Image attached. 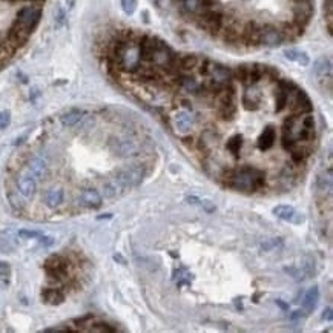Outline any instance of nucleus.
<instances>
[{
    "label": "nucleus",
    "mask_w": 333,
    "mask_h": 333,
    "mask_svg": "<svg viewBox=\"0 0 333 333\" xmlns=\"http://www.w3.org/2000/svg\"><path fill=\"white\" fill-rule=\"evenodd\" d=\"M266 184L267 178L263 169L253 168V166H241V168H233L232 177L226 187L243 194H255L264 190Z\"/></svg>",
    "instance_id": "obj_1"
},
{
    "label": "nucleus",
    "mask_w": 333,
    "mask_h": 333,
    "mask_svg": "<svg viewBox=\"0 0 333 333\" xmlns=\"http://www.w3.org/2000/svg\"><path fill=\"white\" fill-rule=\"evenodd\" d=\"M195 23H197L198 28L207 31V33H210L213 36H217L223 30L224 14H223V11L218 7H213L210 10H206V11L200 13L195 17Z\"/></svg>",
    "instance_id": "obj_2"
},
{
    "label": "nucleus",
    "mask_w": 333,
    "mask_h": 333,
    "mask_svg": "<svg viewBox=\"0 0 333 333\" xmlns=\"http://www.w3.org/2000/svg\"><path fill=\"white\" fill-rule=\"evenodd\" d=\"M146 177V169L143 164H132V166H126V168L117 171L115 174V180L120 183V186L125 190H131L137 186L141 184V181Z\"/></svg>",
    "instance_id": "obj_3"
},
{
    "label": "nucleus",
    "mask_w": 333,
    "mask_h": 333,
    "mask_svg": "<svg viewBox=\"0 0 333 333\" xmlns=\"http://www.w3.org/2000/svg\"><path fill=\"white\" fill-rule=\"evenodd\" d=\"M71 261L63 255H51L45 261V272L53 281H65L69 275Z\"/></svg>",
    "instance_id": "obj_4"
},
{
    "label": "nucleus",
    "mask_w": 333,
    "mask_h": 333,
    "mask_svg": "<svg viewBox=\"0 0 333 333\" xmlns=\"http://www.w3.org/2000/svg\"><path fill=\"white\" fill-rule=\"evenodd\" d=\"M40 17H42V8L39 5L23 7L19 10V13L16 16L14 25L20 27L22 30H25L31 34L36 30V27L39 25Z\"/></svg>",
    "instance_id": "obj_5"
},
{
    "label": "nucleus",
    "mask_w": 333,
    "mask_h": 333,
    "mask_svg": "<svg viewBox=\"0 0 333 333\" xmlns=\"http://www.w3.org/2000/svg\"><path fill=\"white\" fill-rule=\"evenodd\" d=\"M287 108L293 114H308L313 111V105L310 99L307 97V94L299 89L295 83L289 88V95H287Z\"/></svg>",
    "instance_id": "obj_6"
},
{
    "label": "nucleus",
    "mask_w": 333,
    "mask_h": 333,
    "mask_svg": "<svg viewBox=\"0 0 333 333\" xmlns=\"http://www.w3.org/2000/svg\"><path fill=\"white\" fill-rule=\"evenodd\" d=\"M109 149L122 158H131V157H138L141 154V146L132 138H118L112 137L109 140Z\"/></svg>",
    "instance_id": "obj_7"
},
{
    "label": "nucleus",
    "mask_w": 333,
    "mask_h": 333,
    "mask_svg": "<svg viewBox=\"0 0 333 333\" xmlns=\"http://www.w3.org/2000/svg\"><path fill=\"white\" fill-rule=\"evenodd\" d=\"M292 13L295 25L305 28L313 16V2L312 0H293Z\"/></svg>",
    "instance_id": "obj_8"
},
{
    "label": "nucleus",
    "mask_w": 333,
    "mask_h": 333,
    "mask_svg": "<svg viewBox=\"0 0 333 333\" xmlns=\"http://www.w3.org/2000/svg\"><path fill=\"white\" fill-rule=\"evenodd\" d=\"M16 186H17V192L25 198V200H33L36 197L37 192V183L34 175L28 171V168L25 171H22L17 178H16Z\"/></svg>",
    "instance_id": "obj_9"
},
{
    "label": "nucleus",
    "mask_w": 333,
    "mask_h": 333,
    "mask_svg": "<svg viewBox=\"0 0 333 333\" xmlns=\"http://www.w3.org/2000/svg\"><path fill=\"white\" fill-rule=\"evenodd\" d=\"M258 42H259V45L275 48L284 42V34L279 28H276L273 25H261L259 34H258Z\"/></svg>",
    "instance_id": "obj_10"
},
{
    "label": "nucleus",
    "mask_w": 333,
    "mask_h": 333,
    "mask_svg": "<svg viewBox=\"0 0 333 333\" xmlns=\"http://www.w3.org/2000/svg\"><path fill=\"white\" fill-rule=\"evenodd\" d=\"M172 120H174V126H175V129H177L178 132H181V134H189L190 129H194V126H195V123H197V115H195L194 111L183 109V108H181L180 111L175 112Z\"/></svg>",
    "instance_id": "obj_11"
},
{
    "label": "nucleus",
    "mask_w": 333,
    "mask_h": 333,
    "mask_svg": "<svg viewBox=\"0 0 333 333\" xmlns=\"http://www.w3.org/2000/svg\"><path fill=\"white\" fill-rule=\"evenodd\" d=\"M263 103V92L258 89L256 85H247L243 94V105L247 111H258Z\"/></svg>",
    "instance_id": "obj_12"
},
{
    "label": "nucleus",
    "mask_w": 333,
    "mask_h": 333,
    "mask_svg": "<svg viewBox=\"0 0 333 333\" xmlns=\"http://www.w3.org/2000/svg\"><path fill=\"white\" fill-rule=\"evenodd\" d=\"M273 215H276L278 218L284 220V221H289L292 224H302L305 221V217L302 215L301 212H298L295 207L292 206H287V204H279L276 207H273Z\"/></svg>",
    "instance_id": "obj_13"
},
{
    "label": "nucleus",
    "mask_w": 333,
    "mask_h": 333,
    "mask_svg": "<svg viewBox=\"0 0 333 333\" xmlns=\"http://www.w3.org/2000/svg\"><path fill=\"white\" fill-rule=\"evenodd\" d=\"M79 201L86 209H99L103 204V197H102V194L99 192L97 189L86 187V189H83L82 192H80Z\"/></svg>",
    "instance_id": "obj_14"
},
{
    "label": "nucleus",
    "mask_w": 333,
    "mask_h": 333,
    "mask_svg": "<svg viewBox=\"0 0 333 333\" xmlns=\"http://www.w3.org/2000/svg\"><path fill=\"white\" fill-rule=\"evenodd\" d=\"M174 85L178 86L180 91H183L186 94H190V95H195V97H197V94L201 88V83L192 74H180L175 79Z\"/></svg>",
    "instance_id": "obj_15"
},
{
    "label": "nucleus",
    "mask_w": 333,
    "mask_h": 333,
    "mask_svg": "<svg viewBox=\"0 0 333 333\" xmlns=\"http://www.w3.org/2000/svg\"><path fill=\"white\" fill-rule=\"evenodd\" d=\"M313 73L318 79V82L321 83V86L324 88L325 82L328 85H331V63L330 59L327 57H321L315 62L313 65Z\"/></svg>",
    "instance_id": "obj_16"
},
{
    "label": "nucleus",
    "mask_w": 333,
    "mask_h": 333,
    "mask_svg": "<svg viewBox=\"0 0 333 333\" xmlns=\"http://www.w3.org/2000/svg\"><path fill=\"white\" fill-rule=\"evenodd\" d=\"M27 168L34 175V178H39V180H45L48 177V174H50V166H48V161L40 155L31 157L27 163Z\"/></svg>",
    "instance_id": "obj_17"
},
{
    "label": "nucleus",
    "mask_w": 333,
    "mask_h": 333,
    "mask_svg": "<svg viewBox=\"0 0 333 333\" xmlns=\"http://www.w3.org/2000/svg\"><path fill=\"white\" fill-rule=\"evenodd\" d=\"M275 141H276V131L273 126H267L256 138V148L261 152H267L275 146Z\"/></svg>",
    "instance_id": "obj_18"
},
{
    "label": "nucleus",
    "mask_w": 333,
    "mask_h": 333,
    "mask_svg": "<svg viewBox=\"0 0 333 333\" xmlns=\"http://www.w3.org/2000/svg\"><path fill=\"white\" fill-rule=\"evenodd\" d=\"M200 57L194 54H183L177 57V66L181 74H192L200 65Z\"/></svg>",
    "instance_id": "obj_19"
},
{
    "label": "nucleus",
    "mask_w": 333,
    "mask_h": 333,
    "mask_svg": "<svg viewBox=\"0 0 333 333\" xmlns=\"http://www.w3.org/2000/svg\"><path fill=\"white\" fill-rule=\"evenodd\" d=\"M43 201L50 209H57L65 203V190L62 187H51L48 189L45 195H43Z\"/></svg>",
    "instance_id": "obj_20"
},
{
    "label": "nucleus",
    "mask_w": 333,
    "mask_h": 333,
    "mask_svg": "<svg viewBox=\"0 0 333 333\" xmlns=\"http://www.w3.org/2000/svg\"><path fill=\"white\" fill-rule=\"evenodd\" d=\"M28 39H30V33L25 31V30H22L20 27H17L13 23V27L8 31V43L13 46V50L23 46L28 42Z\"/></svg>",
    "instance_id": "obj_21"
},
{
    "label": "nucleus",
    "mask_w": 333,
    "mask_h": 333,
    "mask_svg": "<svg viewBox=\"0 0 333 333\" xmlns=\"http://www.w3.org/2000/svg\"><path fill=\"white\" fill-rule=\"evenodd\" d=\"M42 299L45 304L59 305L65 301V293L59 287H46L42 290Z\"/></svg>",
    "instance_id": "obj_22"
},
{
    "label": "nucleus",
    "mask_w": 333,
    "mask_h": 333,
    "mask_svg": "<svg viewBox=\"0 0 333 333\" xmlns=\"http://www.w3.org/2000/svg\"><path fill=\"white\" fill-rule=\"evenodd\" d=\"M217 106V115L220 120L223 122H232L233 117L236 115V102H227V103H221V105H215Z\"/></svg>",
    "instance_id": "obj_23"
},
{
    "label": "nucleus",
    "mask_w": 333,
    "mask_h": 333,
    "mask_svg": "<svg viewBox=\"0 0 333 333\" xmlns=\"http://www.w3.org/2000/svg\"><path fill=\"white\" fill-rule=\"evenodd\" d=\"M318 301H319V290H318V287L315 285V287L308 289L307 293H305V296H304L302 305H304L305 315H310V313L315 310L316 305H318Z\"/></svg>",
    "instance_id": "obj_24"
},
{
    "label": "nucleus",
    "mask_w": 333,
    "mask_h": 333,
    "mask_svg": "<svg viewBox=\"0 0 333 333\" xmlns=\"http://www.w3.org/2000/svg\"><path fill=\"white\" fill-rule=\"evenodd\" d=\"M83 118H85V112H83V111H80V109H73V111L63 114L62 118H60V122H62V125H63L65 128H73V126L79 125V123L83 120Z\"/></svg>",
    "instance_id": "obj_25"
},
{
    "label": "nucleus",
    "mask_w": 333,
    "mask_h": 333,
    "mask_svg": "<svg viewBox=\"0 0 333 333\" xmlns=\"http://www.w3.org/2000/svg\"><path fill=\"white\" fill-rule=\"evenodd\" d=\"M125 192H126V190L120 186V183H118L115 178H111L109 181L103 183V195L106 198H109V200H112V198H115L118 195H122Z\"/></svg>",
    "instance_id": "obj_26"
},
{
    "label": "nucleus",
    "mask_w": 333,
    "mask_h": 333,
    "mask_svg": "<svg viewBox=\"0 0 333 333\" xmlns=\"http://www.w3.org/2000/svg\"><path fill=\"white\" fill-rule=\"evenodd\" d=\"M244 146V141H243V137L240 134H233L227 138L226 141V149L229 151V154H232L235 158L240 157V152Z\"/></svg>",
    "instance_id": "obj_27"
},
{
    "label": "nucleus",
    "mask_w": 333,
    "mask_h": 333,
    "mask_svg": "<svg viewBox=\"0 0 333 333\" xmlns=\"http://www.w3.org/2000/svg\"><path fill=\"white\" fill-rule=\"evenodd\" d=\"M284 57L287 60H290V62H295V63L301 65V66H307L308 63H310V59H308V56L304 51H298V50H293V48L285 50Z\"/></svg>",
    "instance_id": "obj_28"
},
{
    "label": "nucleus",
    "mask_w": 333,
    "mask_h": 333,
    "mask_svg": "<svg viewBox=\"0 0 333 333\" xmlns=\"http://www.w3.org/2000/svg\"><path fill=\"white\" fill-rule=\"evenodd\" d=\"M200 138L206 143L207 146H213V145H217V143L220 141V138H221V134L220 132H217V129H213V128H209V129H204L201 134H200Z\"/></svg>",
    "instance_id": "obj_29"
},
{
    "label": "nucleus",
    "mask_w": 333,
    "mask_h": 333,
    "mask_svg": "<svg viewBox=\"0 0 333 333\" xmlns=\"http://www.w3.org/2000/svg\"><path fill=\"white\" fill-rule=\"evenodd\" d=\"M324 17L327 20V31L331 36L333 30V0H324Z\"/></svg>",
    "instance_id": "obj_30"
},
{
    "label": "nucleus",
    "mask_w": 333,
    "mask_h": 333,
    "mask_svg": "<svg viewBox=\"0 0 333 333\" xmlns=\"http://www.w3.org/2000/svg\"><path fill=\"white\" fill-rule=\"evenodd\" d=\"M174 278H175V281H177L178 287H181V285H184V284L189 285L190 281H192V276H190V273H189L186 269H183V267L174 272Z\"/></svg>",
    "instance_id": "obj_31"
},
{
    "label": "nucleus",
    "mask_w": 333,
    "mask_h": 333,
    "mask_svg": "<svg viewBox=\"0 0 333 333\" xmlns=\"http://www.w3.org/2000/svg\"><path fill=\"white\" fill-rule=\"evenodd\" d=\"M23 198L19 192H8V201H10V204H11V207L13 209H16V210H22L23 209Z\"/></svg>",
    "instance_id": "obj_32"
},
{
    "label": "nucleus",
    "mask_w": 333,
    "mask_h": 333,
    "mask_svg": "<svg viewBox=\"0 0 333 333\" xmlns=\"http://www.w3.org/2000/svg\"><path fill=\"white\" fill-rule=\"evenodd\" d=\"M279 140H281V141H279V143H281V148H282L285 152H290V151H293V149H295V148L299 145V143H296V141H295V140H292L290 137H287V135H282V134H281V138H279Z\"/></svg>",
    "instance_id": "obj_33"
},
{
    "label": "nucleus",
    "mask_w": 333,
    "mask_h": 333,
    "mask_svg": "<svg viewBox=\"0 0 333 333\" xmlns=\"http://www.w3.org/2000/svg\"><path fill=\"white\" fill-rule=\"evenodd\" d=\"M89 330H91V331H106V333H114V331H115L114 327H111L109 324H105V322L91 324Z\"/></svg>",
    "instance_id": "obj_34"
},
{
    "label": "nucleus",
    "mask_w": 333,
    "mask_h": 333,
    "mask_svg": "<svg viewBox=\"0 0 333 333\" xmlns=\"http://www.w3.org/2000/svg\"><path fill=\"white\" fill-rule=\"evenodd\" d=\"M122 8L128 16H132L137 10V0H122Z\"/></svg>",
    "instance_id": "obj_35"
},
{
    "label": "nucleus",
    "mask_w": 333,
    "mask_h": 333,
    "mask_svg": "<svg viewBox=\"0 0 333 333\" xmlns=\"http://www.w3.org/2000/svg\"><path fill=\"white\" fill-rule=\"evenodd\" d=\"M19 236L25 238V240H36V238H40L42 233L37 230H28V229H22L19 230Z\"/></svg>",
    "instance_id": "obj_36"
},
{
    "label": "nucleus",
    "mask_w": 333,
    "mask_h": 333,
    "mask_svg": "<svg viewBox=\"0 0 333 333\" xmlns=\"http://www.w3.org/2000/svg\"><path fill=\"white\" fill-rule=\"evenodd\" d=\"M11 123V114L8 111H0V129H7Z\"/></svg>",
    "instance_id": "obj_37"
},
{
    "label": "nucleus",
    "mask_w": 333,
    "mask_h": 333,
    "mask_svg": "<svg viewBox=\"0 0 333 333\" xmlns=\"http://www.w3.org/2000/svg\"><path fill=\"white\" fill-rule=\"evenodd\" d=\"M11 276V267L8 263H4V261H0V279H5L8 281Z\"/></svg>",
    "instance_id": "obj_38"
},
{
    "label": "nucleus",
    "mask_w": 333,
    "mask_h": 333,
    "mask_svg": "<svg viewBox=\"0 0 333 333\" xmlns=\"http://www.w3.org/2000/svg\"><path fill=\"white\" fill-rule=\"evenodd\" d=\"M181 143L184 146H187V148H194L195 146V137L194 135H190V132L189 134H184V135H181Z\"/></svg>",
    "instance_id": "obj_39"
},
{
    "label": "nucleus",
    "mask_w": 333,
    "mask_h": 333,
    "mask_svg": "<svg viewBox=\"0 0 333 333\" xmlns=\"http://www.w3.org/2000/svg\"><path fill=\"white\" fill-rule=\"evenodd\" d=\"M39 241H40L43 246H46V247H50V246L54 244V240H53V238H50V236H43V235L39 238Z\"/></svg>",
    "instance_id": "obj_40"
},
{
    "label": "nucleus",
    "mask_w": 333,
    "mask_h": 333,
    "mask_svg": "<svg viewBox=\"0 0 333 333\" xmlns=\"http://www.w3.org/2000/svg\"><path fill=\"white\" fill-rule=\"evenodd\" d=\"M57 27H62L65 23V13L62 11V8H57Z\"/></svg>",
    "instance_id": "obj_41"
},
{
    "label": "nucleus",
    "mask_w": 333,
    "mask_h": 333,
    "mask_svg": "<svg viewBox=\"0 0 333 333\" xmlns=\"http://www.w3.org/2000/svg\"><path fill=\"white\" fill-rule=\"evenodd\" d=\"M331 307H327L325 310L322 312V319L324 321H327V322H331Z\"/></svg>",
    "instance_id": "obj_42"
},
{
    "label": "nucleus",
    "mask_w": 333,
    "mask_h": 333,
    "mask_svg": "<svg viewBox=\"0 0 333 333\" xmlns=\"http://www.w3.org/2000/svg\"><path fill=\"white\" fill-rule=\"evenodd\" d=\"M200 203H201V204L206 207V210H207V212H213V210H215V206L210 204V201H200Z\"/></svg>",
    "instance_id": "obj_43"
},
{
    "label": "nucleus",
    "mask_w": 333,
    "mask_h": 333,
    "mask_svg": "<svg viewBox=\"0 0 333 333\" xmlns=\"http://www.w3.org/2000/svg\"><path fill=\"white\" fill-rule=\"evenodd\" d=\"M276 304L282 308V310H289V304L282 302V299H276Z\"/></svg>",
    "instance_id": "obj_44"
},
{
    "label": "nucleus",
    "mask_w": 333,
    "mask_h": 333,
    "mask_svg": "<svg viewBox=\"0 0 333 333\" xmlns=\"http://www.w3.org/2000/svg\"><path fill=\"white\" fill-rule=\"evenodd\" d=\"M114 259H115V261H120L122 264H126V259H125L122 255H115V256H114Z\"/></svg>",
    "instance_id": "obj_45"
},
{
    "label": "nucleus",
    "mask_w": 333,
    "mask_h": 333,
    "mask_svg": "<svg viewBox=\"0 0 333 333\" xmlns=\"http://www.w3.org/2000/svg\"><path fill=\"white\" fill-rule=\"evenodd\" d=\"M301 316H302V312H301V310H296V312H293L292 319H298V318H301Z\"/></svg>",
    "instance_id": "obj_46"
},
{
    "label": "nucleus",
    "mask_w": 333,
    "mask_h": 333,
    "mask_svg": "<svg viewBox=\"0 0 333 333\" xmlns=\"http://www.w3.org/2000/svg\"><path fill=\"white\" fill-rule=\"evenodd\" d=\"M151 2H154L155 5H160V0H151Z\"/></svg>",
    "instance_id": "obj_47"
},
{
    "label": "nucleus",
    "mask_w": 333,
    "mask_h": 333,
    "mask_svg": "<svg viewBox=\"0 0 333 333\" xmlns=\"http://www.w3.org/2000/svg\"><path fill=\"white\" fill-rule=\"evenodd\" d=\"M30 2H43V0H30Z\"/></svg>",
    "instance_id": "obj_48"
}]
</instances>
